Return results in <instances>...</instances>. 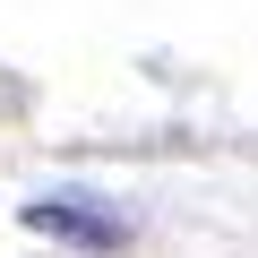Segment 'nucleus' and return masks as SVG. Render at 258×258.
<instances>
[{
	"label": "nucleus",
	"mask_w": 258,
	"mask_h": 258,
	"mask_svg": "<svg viewBox=\"0 0 258 258\" xmlns=\"http://www.w3.org/2000/svg\"><path fill=\"white\" fill-rule=\"evenodd\" d=\"M18 224H26V232L69 241V249H86V258H103V249H120V241H129V215H120V207H103V198H86V189L26 198V207H18Z\"/></svg>",
	"instance_id": "nucleus-1"
}]
</instances>
